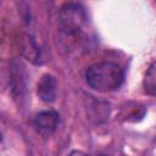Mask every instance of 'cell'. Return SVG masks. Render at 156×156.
Listing matches in <instances>:
<instances>
[{"mask_svg":"<svg viewBox=\"0 0 156 156\" xmlns=\"http://www.w3.org/2000/svg\"><path fill=\"white\" fill-rule=\"evenodd\" d=\"M124 79L123 68L111 61H102L89 66L85 71L87 84L94 90L108 93L117 90Z\"/></svg>","mask_w":156,"mask_h":156,"instance_id":"obj_1","label":"cell"},{"mask_svg":"<svg viewBox=\"0 0 156 156\" xmlns=\"http://www.w3.org/2000/svg\"><path fill=\"white\" fill-rule=\"evenodd\" d=\"M60 32L80 34L82 26L87 20L84 7L78 2H66L60 10Z\"/></svg>","mask_w":156,"mask_h":156,"instance_id":"obj_2","label":"cell"},{"mask_svg":"<svg viewBox=\"0 0 156 156\" xmlns=\"http://www.w3.org/2000/svg\"><path fill=\"white\" fill-rule=\"evenodd\" d=\"M58 121H60V118H58V113L56 111L46 110V111L39 112L35 116L33 124H34V128L38 134H40L44 138H49L55 133V130L58 126Z\"/></svg>","mask_w":156,"mask_h":156,"instance_id":"obj_3","label":"cell"},{"mask_svg":"<svg viewBox=\"0 0 156 156\" xmlns=\"http://www.w3.org/2000/svg\"><path fill=\"white\" fill-rule=\"evenodd\" d=\"M10 88L15 100L21 101L24 99V94L27 90L26 72L24 67L17 61H12L10 66Z\"/></svg>","mask_w":156,"mask_h":156,"instance_id":"obj_4","label":"cell"},{"mask_svg":"<svg viewBox=\"0 0 156 156\" xmlns=\"http://www.w3.org/2000/svg\"><path fill=\"white\" fill-rule=\"evenodd\" d=\"M38 98L44 102H52L57 96V80L52 74L45 73L37 85Z\"/></svg>","mask_w":156,"mask_h":156,"instance_id":"obj_5","label":"cell"},{"mask_svg":"<svg viewBox=\"0 0 156 156\" xmlns=\"http://www.w3.org/2000/svg\"><path fill=\"white\" fill-rule=\"evenodd\" d=\"M21 41H22V44H21L22 49L21 50H22L23 56H26L32 62L38 63L40 57H41V54H40V48L37 44L35 39L30 34H24L23 38L21 39Z\"/></svg>","mask_w":156,"mask_h":156,"instance_id":"obj_6","label":"cell"},{"mask_svg":"<svg viewBox=\"0 0 156 156\" xmlns=\"http://www.w3.org/2000/svg\"><path fill=\"white\" fill-rule=\"evenodd\" d=\"M88 116L90 119L100 123L104 122L110 113V108H108V104L104 102V101H99L93 99L91 104H88Z\"/></svg>","mask_w":156,"mask_h":156,"instance_id":"obj_7","label":"cell"},{"mask_svg":"<svg viewBox=\"0 0 156 156\" xmlns=\"http://www.w3.org/2000/svg\"><path fill=\"white\" fill-rule=\"evenodd\" d=\"M144 91L150 96H156V60L149 66L144 80H143Z\"/></svg>","mask_w":156,"mask_h":156,"instance_id":"obj_8","label":"cell"},{"mask_svg":"<svg viewBox=\"0 0 156 156\" xmlns=\"http://www.w3.org/2000/svg\"><path fill=\"white\" fill-rule=\"evenodd\" d=\"M68 156H87V154L83 152V151H80V150H73V151L69 152Z\"/></svg>","mask_w":156,"mask_h":156,"instance_id":"obj_9","label":"cell"}]
</instances>
